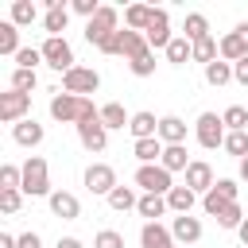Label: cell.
<instances>
[{
    "instance_id": "6da1fadb",
    "label": "cell",
    "mask_w": 248,
    "mask_h": 248,
    "mask_svg": "<svg viewBox=\"0 0 248 248\" xmlns=\"http://www.w3.org/2000/svg\"><path fill=\"white\" fill-rule=\"evenodd\" d=\"M97 112H101V108H97L89 97H74V93H62V89L50 97V116H54L58 124H74V128H78L81 120H89V116H97Z\"/></svg>"
},
{
    "instance_id": "7a4b0ae2",
    "label": "cell",
    "mask_w": 248,
    "mask_h": 248,
    "mask_svg": "<svg viewBox=\"0 0 248 248\" xmlns=\"http://www.w3.org/2000/svg\"><path fill=\"white\" fill-rule=\"evenodd\" d=\"M23 194H31V198H50L54 194L50 190V167H46L43 155H31L23 163Z\"/></svg>"
},
{
    "instance_id": "3957f363",
    "label": "cell",
    "mask_w": 248,
    "mask_h": 248,
    "mask_svg": "<svg viewBox=\"0 0 248 248\" xmlns=\"http://www.w3.org/2000/svg\"><path fill=\"white\" fill-rule=\"evenodd\" d=\"M39 50H43V62L54 66L58 74H70V70H74V46H70L62 35H46Z\"/></svg>"
},
{
    "instance_id": "277c9868",
    "label": "cell",
    "mask_w": 248,
    "mask_h": 248,
    "mask_svg": "<svg viewBox=\"0 0 248 248\" xmlns=\"http://www.w3.org/2000/svg\"><path fill=\"white\" fill-rule=\"evenodd\" d=\"M194 136H198V143H202L205 151H213V147H225L229 128H225V120H221L217 112H202L198 124H194Z\"/></svg>"
},
{
    "instance_id": "5b68a950",
    "label": "cell",
    "mask_w": 248,
    "mask_h": 248,
    "mask_svg": "<svg viewBox=\"0 0 248 248\" xmlns=\"http://www.w3.org/2000/svg\"><path fill=\"white\" fill-rule=\"evenodd\" d=\"M116 19H120V12H116V8H108V4H101V12H97L93 19H85V43L101 46L112 31H120V27H116Z\"/></svg>"
},
{
    "instance_id": "8992f818",
    "label": "cell",
    "mask_w": 248,
    "mask_h": 248,
    "mask_svg": "<svg viewBox=\"0 0 248 248\" xmlns=\"http://www.w3.org/2000/svg\"><path fill=\"white\" fill-rule=\"evenodd\" d=\"M97 89H101V74L93 66H74L70 74H62V93L85 97V93H97Z\"/></svg>"
},
{
    "instance_id": "52a82bcc",
    "label": "cell",
    "mask_w": 248,
    "mask_h": 248,
    "mask_svg": "<svg viewBox=\"0 0 248 248\" xmlns=\"http://www.w3.org/2000/svg\"><path fill=\"white\" fill-rule=\"evenodd\" d=\"M136 186L143 190V194H170L174 190V182H170V170L163 167V163H151V167H140L136 170Z\"/></svg>"
},
{
    "instance_id": "ba28073f",
    "label": "cell",
    "mask_w": 248,
    "mask_h": 248,
    "mask_svg": "<svg viewBox=\"0 0 248 248\" xmlns=\"http://www.w3.org/2000/svg\"><path fill=\"white\" fill-rule=\"evenodd\" d=\"M27 112H31V93H16V89H8V93H0V120L4 124H19V120H27Z\"/></svg>"
},
{
    "instance_id": "9c48e42d",
    "label": "cell",
    "mask_w": 248,
    "mask_h": 248,
    "mask_svg": "<svg viewBox=\"0 0 248 248\" xmlns=\"http://www.w3.org/2000/svg\"><path fill=\"white\" fill-rule=\"evenodd\" d=\"M116 186H120V182H116V170H112L108 163H89V167H85V190H89V194L108 198Z\"/></svg>"
},
{
    "instance_id": "30bf717a",
    "label": "cell",
    "mask_w": 248,
    "mask_h": 248,
    "mask_svg": "<svg viewBox=\"0 0 248 248\" xmlns=\"http://www.w3.org/2000/svg\"><path fill=\"white\" fill-rule=\"evenodd\" d=\"M236 190H240V186H236L232 178H217V182H213V190L202 198V209H205L209 217H217L229 202H236Z\"/></svg>"
},
{
    "instance_id": "8fae6325",
    "label": "cell",
    "mask_w": 248,
    "mask_h": 248,
    "mask_svg": "<svg viewBox=\"0 0 248 248\" xmlns=\"http://www.w3.org/2000/svg\"><path fill=\"white\" fill-rule=\"evenodd\" d=\"M78 140H81L85 151H105V147H108V128L101 124V112L78 124Z\"/></svg>"
},
{
    "instance_id": "7c38bea8",
    "label": "cell",
    "mask_w": 248,
    "mask_h": 248,
    "mask_svg": "<svg viewBox=\"0 0 248 248\" xmlns=\"http://www.w3.org/2000/svg\"><path fill=\"white\" fill-rule=\"evenodd\" d=\"M170 236H174L178 248H194V244L202 240V221L190 217V213H178V217L170 221Z\"/></svg>"
},
{
    "instance_id": "4fadbf2b",
    "label": "cell",
    "mask_w": 248,
    "mask_h": 248,
    "mask_svg": "<svg viewBox=\"0 0 248 248\" xmlns=\"http://www.w3.org/2000/svg\"><path fill=\"white\" fill-rule=\"evenodd\" d=\"M143 35H147V46H151V50H167V46H170L174 35H170V16H167V8H155L151 27H147Z\"/></svg>"
},
{
    "instance_id": "5bb4252c",
    "label": "cell",
    "mask_w": 248,
    "mask_h": 248,
    "mask_svg": "<svg viewBox=\"0 0 248 248\" xmlns=\"http://www.w3.org/2000/svg\"><path fill=\"white\" fill-rule=\"evenodd\" d=\"M213 182H217V178H213V167H209L205 159H194V163L186 167V186H190L194 194H202V198H205V194L213 190Z\"/></svg>"
},
{
    "instance_id": "9a60e30c",
    "label": "cell",
    "mask_w": 248,
    "mask_h": 248,
    "mask_svg": "<svg viewBox=\"0 0 248 248\" xmlns=\"http://www.w3.org/2000/svg\"><path fill=\"white\" fill-rule=\"evenodd\" d=\"M46 202H50V213L62 217V221H78V217H81V202H78L70 190H54Z\"/></svg>"
},
{
    "instance_id": "2e32d148",
    "label": "cell",
    "mask_w": 248,
    "mask_h": 248,
    "mask_svg": "<svg viewBox=\"0 0 248 248\" xmlns=\"http://www.w3.org/2000/svg\"><path fill=\"white\" fill-rule=\"evenodd\" d=\"M140 248H174V236H170V229H167V225L147 221V225L140 229Z\"/></svg>"
},
{
    "instance_id": "e0dca14e",
    "label": "cell",
    "mask_w": 248,
    "mask_h": 248,
    "mask_svg": "<svg viewBox=\"0 0 248 248\" xmlns=\"http://www.w3.org/2000/svg\"><path fill=\"white\" fill-rule=\"evenodd\" d=\"M66 23H70V8H66L62 0H46V16H43L46 35H62V31H66Z\"/></svg>"
},
{
    "instance_id": "ac0fdd59",
    "label": "cell",
    "mask_w": 248,
    "mask_h": 248,
    "mask_svg": "<svg viewBox=\"0 0 248 248\" xmlns=\"http://www.w3.org/2000/svg\"><path fill=\"white\" fill-rule=\"evenodd\" d=\"M43 136H46V132H43V124H39V120H31V116H27V120H19V124L12 128V140H16L19 147H39V143H43Z\"/></svg>"
},
{
    "instance_id": "d6986e66",
    "label": "cell",
    "mask_w": 248,
    "mask_h": 248,
    "mask_svg": "<svg viewBox=\"0 0 248 248\" xmlns=\"http://www.w3.org/2000/svg\"><path fill=\"white\" fill-rule=\"evenodd\" d=\"M151 16H155V8H151V4H128V8H124V27L143 35V31L151 27Z\"/></svg>"
},
{
    "instance_id": "ffe728a7",
    "label": "cell",
    "mask_w": 248,
    "mask_h": 248,
    "mask_svg": "<svg viewBox=\"0 0 248 248\" xmlns=\"http://www.w3.org/2000/svg\"><path fill=\"white\" fill-rule=\"evenodd\" d=\"M163 147H167V143H163L159 136H151V140H136V143H132V155L140 159V167H151V163L163 159Z\"/></svg>"
},
{
    "instance_id": "44dd1931",
    "label": "cell",
    "mask_w": 248,
    "mask_h": 248,
    "mask_svg": "<svg viewBox=\"0 0 248 248\" xmlns=\"http://www.w3.org/2000/svg\"><path fill=\"white\" fill-rule=\"evenodd\" d=\"M159 140L170 143H186V120L182 116H159Z\"/></svg>"
},
{
    "instance_id": "7402d4cb",
    "label": "cell",
    "mask_w": 248,
    "mask_h": 248,
    "mask_svg": "<svg viewBox=\"0 0 248 248\" xmlns=\"http://www.w3.org/2000/svg\"><path fill=\"white\" fill-rule=\"evenodd\" d=\"M151 46H147V35H140V31H120V54L132 62V58H140V54H147Z\"/></svg>"
},
{
    "instance_id": "603a6c76",
    "label": "cell",
    "mask_w": 248,
    "mask_h": 248,
    "mask_svg": "<svg viewBox=\"0 0 248 248\" xmlns=\"http://www.w3.org/2000/svg\"><path fill=\"white\" fill-rule=\"evenodd\" d=\"M128 132H132V140H151V136H159V120H155V112H132Z\"/></svg>"
},
{
    "instance_id": "cb8c5ba5",
    "label": "cell",
    "mask_w": 248,
    "mask_h": 248,
    "mask_svg": "<svg viewBox=\"0 0 248 248\" xmlns=\"http://www.w3.org/2000/svg\"><path fill=\"white\" fill-rule=\"evenodd\" d=\"M194 202H198V194H194L186 182H182V186H174V190L167 194V209H170L174 217H178V213H190V209H194Z\"/></svg>"
},
{
    "instance_id": "d4e9b609",
    "label": "cell",
    "mask_w": 248,
    "mask_h": 248,
    "mask_svg": "<svg viewBox=\"0 0 248 248\" xmlns=\"http://www.w3.org/2000/svg\"><path fill=\"white\" fill-rule=\"evenodd\" d=\"M167 62H174V66L194 62V43H190L186 35H174V39H170V46H167Z\"/></svg>"
},
{
    "instance_id": "484cf974",
    "label": "cell",
    "mask_w": 248,
    "mask_h": 248,
    "mask_svg": "<svg viewBox=\"0 0 248 248\" xmlns=\"http://www.w3.org/2000/svg\"><path fill=\"white\" fill-rule=\"evenodd\" d=\"M101 124L112 132V128H128V124H132V116L124 112V105H120V101H108V105H101Z\"/></svg>"
},
{
    "instance_id": "4316f807",
    "label": "cell",
    "mask_w": 248,
    "mask_h": 248,
    "mask_svg": "<svg viewBox=\"0 0 248 248\" xmlns=\"http://www.w3.org/2000/svg\"><path fill=\"white\" fill-rule=\"evenodd\" d=\"M159 163H163V167L174 174V170H186L194 159L186 155V143H170V147H163V159H159Z\"/></svg>"
},
{
    "instance_id": "83f0119b",
    "label": "cell",
    "mask_w": 248,
    "mask_h": 248,
    "mask_svg": "<svg viewBox=\"0 0 248 248\" xmlns=\"http://www.w3.org/2000/svg\"><path fill=\"white\" fill-rule=\"evenodd\" d=\"M136 213H140V217H147V221H159V217L167 213V198H163V194H140Z\"/></svg>"
},
{
    "instance_id": "f1b7e54d",
    "label": "cell",
    "mask_w": 248,
    "mask_h": 248,
    "mask_svg": "<svg viewBox=\"0 0 248 248\" xmlns=\"http://www.w3.org/2000/svg\"><path fill=\"white\" fill-rule=\"evenodd\" d=\"M221 58H225V62H232V66H236V62H240V58H248V43H244V39H240V35H236V31H229V35H225V39H221Z\"/></svg>"
},
{
    "instance_id": "f546056e",
    "label": "cell",
    "mask_w": 248,
    "mask_h": 248,
    "mask_svg": "<svg viewBox=\"0 0 248 248\" xmlns=\"http://www.w3.org/2000/svg\"><path fill=\"white\" fill-rule=\"evenodd\" d=\"M19 50H23V46H19V27H16L12 19H4V23H0V54H12V58H16Z\"/></svg>"
},
{
    "instance_id": "4dcf8cb0",
    "label": "cell",
    "mask_w": 248,
    "mask_h": 248,
    "mask_svg": "<svg viewBox=\"0 0 248 248\" xmlns=\"http://www.w3.org/2000/svg\"><path fill=\"white\" fill-rule=\"evenodd\" d=\"M217 58H221V43H217L213 35H205V39H198V43H194V62L209 66V62H217Z\"/></svg>"
},
{
    "instance_id": "1f68e13d",
    "label": "cell",
    "mask_w": 248,
    "mask_h": 248,
    "mask_svg": "<svg viewBox=\"0 0 248 248\" xmlns=\"http://www.w3.org/2000/svg\"><path fill=\"white\" fill-rule=\"evenodd\" d=\"M35 19H39V8L31 0H12V23L16 27H31Z\"/></svg>"
},
{
    "instance_id": "d6a6232c",
    "label": "cell",
    "mask_w": 248,
    "mask_h": 248,
    "mask_svg": "<svg viewBox=\"0 0 248 248\" xmlns=\"http://www.w3.org/2000/svg\"><path fill=\"white\" fill-rule=\"evenodd\" d=\"M182 35H186L190 43L205 39V35H209V19H205L202 12H190V16H186V23H182Z\"/></svg>"
},
{
    "instance_id": "836d02e7",
    "label": "cell",
    "mask_w": 248,
    "mask_h": 248,
    "mask_svg": "<svg viewBox=\"0 0 248 248\" xmlns=\"http://www.w3.org/2000/svg\"><path fill=\"white\" fill-rule=\"evenodd\" d=\"M205 81H209V85H217V89H221V85H229V81H232V62H225V58L209 62V66H205Z\"/></svg>"
},
{
    "instance_id": "e575fe53",
    "label": "cell",
    "mask_w": 248,
    "mask_h": 248,
    "mask_svg": "<svg viewBox=\"0 0 248 248\" xmlns=\"http://www.w3.org/2000/svg\"><path fill=\"white\" fill-rule=\"evenodd\" d=\"M108 205H112L116 213H124V209H136V205H140V198H136V190H132V186H116V190L108 194Z\"/></svg>"
},
{
    "instance_id": "d590c367",
    "label": "cell",
    "mask_w": 248,
    "mask_h": 248,
    "mask_svg": "<svg viewBox=\"0 0 248 248\" xmlns=\"http://www.w3.org/2000/svg\"><path fill=\"white\" fill-rule=\"evenodd\" d=\"M221 120H225L229 132H248V108H240V105H229L221 112Z\"/></svg>"
},
{
    "instance_id": "8d00e7d4",
    "label": "cell",
    "mask_w": 248,
    "mask_h": 248,
    "mask_svg": "<svg viewBox=\"0 0 248 248\" xmlns=\"http://www.w3.org/2000/svg\"><path fill=\"white\" fill-rule=\"evenodd\" d=\"M0 190H23V167L4 163L0 167Z\"/></svg>"
},
{
    "instance_id": "74e56055",
    "label": "cell",
    "mask_w": 248,
    "mask_h": 248,
    "mask_svg": "<svg viewBox=\"0 0 248 248\" xmlns=\"http://www.w3.org/2000/svg\"><path fill=\"white\" fill-rule=\"evenodd\" d=\"M225 151L232 159H248V132H229L225 136Z\"/></svg>"
},
{
    "instance_id": "f35d334b",
    "label": "cell",
    "mask_w": 248,
    "mask_h": 248,
    "mask_svg": "<svg viewBox=\"0 0 248 248\" xmlns=\"http://www.w3.org/2000/svg\"><path fill=\"white\" fill-rule=\"evenodd\" d=\"M35 85H39V78H35V70H19V66L12 70V89H16V93H31Z\"/></svg>"
},
{
    "instance_id": "ab89813d",
    "label": "cell",
    "mask_w": 248,
    "mask_h": 248,
    "mask_svg": "<svg viewBox=\"0 0 248 248\" xmlns=\"http://www.w3.org/2000/svg\"><path fill=\"white\" fill-rule=\"evenodd\" d=\"M217 225H221V229H240V225H244V213H240V205H236V202H229V205L217 213Z\"/></svg>"
},
{
    "instance_id": "60d3db41",
    "label": "cell",
    "mask_w": 248,
    "mask_h": 248,
    "mask_svg": "<svg viewBox=\"0 0 248 248\" xmlns=\"http://www.w3.org/2000/svg\"><path fill=\"white\" fill-rule=\"evenodd\" d=\"M128 70H132L136 78H151V74H155V50H147V54L132 58V62H128Z\"/></svg>"
},
{
    "instance_id": "b9f144b4",
    "label": "cell",
    "mask_w": 248,
    "mask_h": 248,
    "mask_svg": "<svg viewBox=\"0 0 248 248\" xmlns=\"http://www.w3.org/2000/svg\"><path fill=\"white\" fill-rule=\"evenodd\" d=\"M19 205H23V190H0V213H19Z\"/></svg>"
},
{
    "instance_id": "7bdbcfd3",
    "label": "cell",
    "mask_w": 248,
    "mask_h": 248,
    "mask_svg": "<svg viewBox=\"0 0 248 248\" xmlns=\"http://www.w3.org/2000/svg\"><path fill=\"white\" fill-rule=\"evenodd\" d=\"M39 62H43V50H39V46H23V50L16 54V66H19V70H35Z\"/></svg>"
},
{
    "instance_id": "ee69618b",
    "label": "cell",
    "mask_w": 248,
    "mask_h": 248,
    "mask_svg": "<svg viewBox=\"0 0 248 248\" xmlns=\"http://www.w3.org/2000/svg\"><path fill=\"white\" fill-rule=\"evenodd\" d=\"M93 248H124V236H120L116 229H101V232L93 236Z\"/></svg>"
},
{
    "instance_id": "f6af8a7d",
    "label": "cell",
    "mask_w": 248,
    "mask_h": 248,
    "mask_svg": "<svg viewBox=\"0 0 248 248\" xmlns=\"http://www.w3.org/2000/svg\"><path fill=\"white\" fill-rule=\"evenodd\" d=\"M70 12H78V16H85V19H93V16L101 12V4H97V0H74V4H70Z\"/></svg>"
},
{
    "instance_id": "bcb514c9",
    "label": "cell",
    "mask_w": 248,
    "mask_h": 248,
    "mask_svg": "<svg viewBox=\"0 0 248 248\" xmlns=\"http://www.w3.org/2000/svg\"><path fill=\"white\" fill-rule=\"evenodd\" d=\"M97 50H101V54H120V31H112V35H108Z\"/></svg>"
},
{
    "instance_id": "7dc6e473",
    "label": "cell",
    "mask_w": 248,
    "mask_h": 248,
    "mask_svg": "<svg viewBox=\"0 0 248 248\" xmlns=\"http://www.w3.org/2000/svg\"><path fill=\"white\" fill-rule=\"evenodd\" d=\"M16 240H19V248H43V240H39V232H19Z\"/></svg>"
},
{
    "instance_id": "c3c4849f",
    "label": "cell",
    "mask_w": 248,
    "mask_h": 248,
    "mask_svg": "<svg viewBox=\"0 0 248 248\" xmlns=\"http://www.w3.org/2000/svg\"><path fill=\"white\" fill-rule=\"evenodd\" d=\"M232 81H240V85H248V58H240V62L232 66Z\"/></svg>"
},
{
    "instance_id": "681fc988",
    "label": "cell",
    "mask_w": 248,
    "mask_h": 248,
    "mask_svg": "<svg viewBox=\"0 0 248 248\" xmlns=\"http://www.w3.org/2000/svg\"><path fill=\"white\" fill-rule=\"evenodd\" d=\"M54 248H81V240H78V236H62Z\"/></svg>"
},
{
    "instance_id": "f907efd6",
    "label": "cell",
    "mask_w": 248,
    "mask_h": 248,
    "mask_svg": "<svg viewBox=\"0 0 248 248\" xmlns=\"http://www.w3.org/2000/svg\"><path fill=\"white\" fill-rule=\"evenodd\" d=\"M236 236H240V244H244V248H248V217H244V225H240V229H236Z\"/></svg>"
},
{
    "instance_id": "816d5d0a",
    "label": "cell",
    "mask_w": 248,
    "mask_h": 248,
    "mask_svg": "<svg viewBox=\"0 0 248 248\" xmlns=\"http://www.w3.org/2000/svg\"><path fill=\"white\" fill-rule=\"evenodd\" d=\"M232 31H236V35H240V39H244V43H248V19H244V23H236V27H232Z\"/></svg>"
},
{
    "instance_id": "f5cc1de1",
    "label": "cell",
    "mask_w": 248,
    "mask_h": 248,
    "mask_svg": "<svg viewBox=\"0 0 248 248\" xmlns=\"http://www.w3.org/2000/svg\"><path fill=\"white\" fill-rule=\"evenodd\" d=\"M240 182H248V159H240Z\"/></svg>"
}]
</instances>
